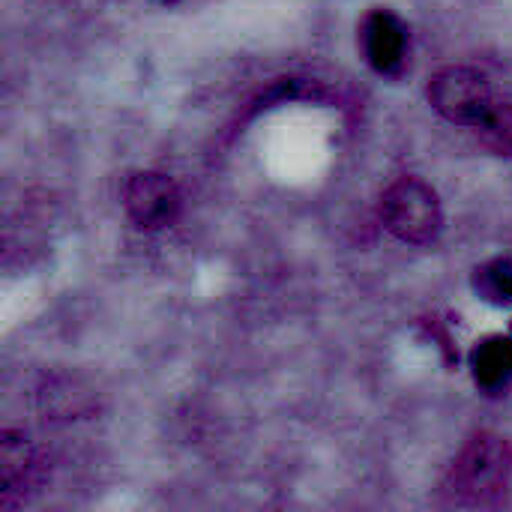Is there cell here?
<instances>
[{"instance_id": "6da1fadb", "label": "cell", "mask_w": 512, "mask_h": 512, "mask_svg": "<svg viewBox=\"0 0 512 512\" xmlns=\"http://www.w3.org/2000/svg\"><path fill=\"white\" fill-rule=\"evenodd\" d=\"M510 477V444L498 435H477L456 456L447 477V492L462 507H495L504 501Z\"/></svg>"}, {"instance_id": "7a4b0ae2", "label": "cell", "mask_w": 512, "mask_h": 512, "mask_svg": "<svg viewBox=\"0 0 512 512\" xmlns=\"http://www.w3.org/2000/svg\"><path fill=\"white\" fill-rule=\"evenodd\" d=\"M381 216H384V225L390 228V234H396L402 243H414V246L432 243L444 225L438 192L417 177H402L384 192Z\"/></svg>"}, {"instance_id": "3957f363", "label": "cell", "mask_w": 512, "mask_h": 512, "mask_svg": "<svg viewBox=\"0 0 512 512\" xmlns=\"http://www.w3.org/2000/svg\"><path fill=\"white\" fill-rule=\"evenodd\" d=\"M429 102L444 120L477 129L498 99L483 72L471 66H447L429 81Z\"/></svg>"}, {"instance_id": "277c9868", "label": "cell", "mask_w": 512, "mask_h": 512, "mask_svg": "<svg viewBox=\"0 0 512 512\" xmlns=\"http://www.w3.org/2000/svg\"><path fill=\"white\" fill-rule=\"evenodd\" d=\"M123 207L141 231H162L177 222L183 198L168 174L138 171L123 186Z\"/></svg>"}, {"instance_id": "5b68a950", "label": "cell", "mask_w": 512, "mask_h": 512, "mask_svg": "<svg viewBox=\"0 0 512 512\" xmlns=\"http://www.w3.org/2000/svg\"><path fill=\"white\" fill-rule=\"evenodd\" d=\"M360 48L366 63L381 72V75H399L405 69V54H408V30L405 24L387 12V9H372L363 24H360Z\"/></svg>"}, {"instance_id": "8992f818", "label": "cell", "mask_w": 512, "mask_h": 512, "mask_svg": "<svg viewBox=\"0 0 512 512\" xmlns=\"http://www.w3.org/2000/svg\"><path fill=\"white\" fill-rule=\"evenodd\" d=\"M39 477V453L24 432L6 429L0 435V492L3 507H12L24 498Z\"/></svg>"}, {"instance_id": "52a82bcc", "label": "cell", "mask_w": 512, "mask_h": 512, "mask_svg": "<svg viewBox=\"0 0 512 512\" xmlns=\"http://www.w3.org/2000/svg\"><path fill=\"white\" fill-rule=\"evenodd\" d=\"M96 399L90 390H84L78 381L72 378H48L39 387V411L45 414V420L51 423H72V420H84L87 414H93Z\"/></svg>"}, {"instance_id": "ba28073f", "label": "cell", "mask_w": 512, "mask_h": 512, "mask_svg": "<svg viewBox=\"0 0 512 512\" xmlns=\"http://www.w3.org/2000/svg\"><path fill=\"white\" fill-rule=\"evenodd\" d=\"M471 369L477 387L486 393H501L512 384V339L492 336L483 339L471 354Z\"/></svg>"}, {"instance_id": "9c48e42d", "label": "cell", "mask_w": 512, "mask_h": 512, "mask_svg": "<svg viewBox=\"0 0 512 512\" xmlns=\"http://www.w3.org/2000/svg\"><path fill=\"white\" fill-rule=\"evenodd\" d=\"M477 294L492 306H510L512 303V258H492L474 273Z\"/></svg>"}, {"instance_id": "30bf717a", "label": "cell", "mask_w": 512, "mask_h": 512, "mask_svg": "<svg viewBox=\"0 0 512 512\" xmlns=\"http://www.w3.org/2000/svg\"><path fill=\"white\" fill-rule=\"evenodd\" d=\"M486 147L501 156H512V102H495L492 114L477 126Z\"/></svg>"}]
</instances>
